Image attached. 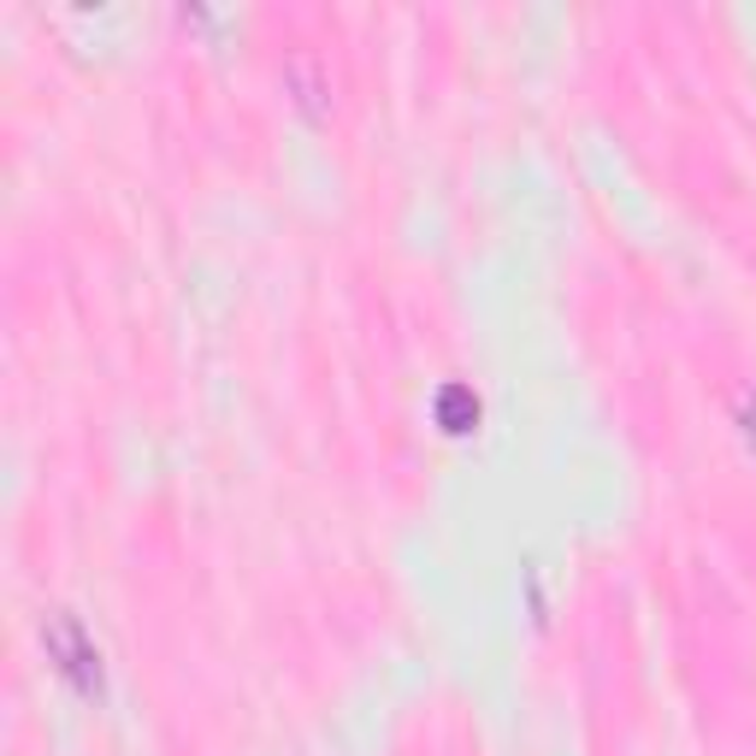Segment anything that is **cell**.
I'll return each mask as SVG.
<instances>
[{
	"mask_svg": "<svg viewBox=\"0 0 756 756\" xmlns=\"http://www.w3.org/2000/svg\"><path fill=\"white\" fill-rule=\"evenodd\" d=\"M42 638H48V657L60 662V674L71 680V686H83V692L101 686V657H95L90 633H83L71 615H54L48 627H42Z\"/></svg>",
	"mask_w": 756,
	"mask_h": 756,
	"instance_id": "cell-1",
	"label": "cell"
}]
</instances>
